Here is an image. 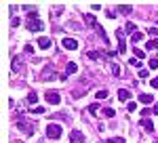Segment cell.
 I'll return each instance as SVG.
<instances>
[{"label": "cell", "instance_id": "cell-26", "mask_svg": "<svg viewBox=\"0 0 158 143\" xmlns=\"http://www.w3.org/2000/svg\"><path fill=\"white\" fill-rule=\"evenodd\" d=\"M32 114H44V107H32Z\"/></svg>", "mask_w": 158, "mask_h": 143}, {"label": "cell", "instance_id": "cell-6", "mask_svg": "<svg viewBox=\"0 0 158 143\" xmlns=\"http://www.w3.org/2000/svg\"><path fill=\"white\" fill-rule=\"evenodd\" d=\"M70 143H85V135L80 131H72L70 133Z\"/></svg>", "mask_w": 158, "mask_h": 143}, {"label": "cell", "instance_id": "cell-1", "mask_svg": "<svg viewBox=\"0 0 158 143\" xmlns=\"http://www.w3.org/2000/svg\"><path fill=\"white\" fill-rule=\"evenodd\" d=\"M17 126H19V131L23 133V135H27V137H32V135L36 133V122H27V118H25V116H19Z\"/></svg>", "mask_w": 158, "mask_h": 143}, {"label": "cell", "instance_id": "cell-11", "mask_svg": "<svg viewBox=\"0 0 158 143\" xmlns=\"http://www.w3.org/2000/svg\"><path fill=\"white\" fill-rule=\"evenodd\" d=\"M137 99H139L143 105H150V103H154V97H152V95H139Z\"/></svg>", "mask_w": 158, "mask_h": 143}, {"label": "cell", "instance_id": "cell-12", "mask_svg": "<svg viewBox=\"0 0 158 143\" xmlns=\"http://www.w3.org/2000/svg\"><path fill=\"white\" fill-rule=\"evenodd\" d=\"M118 99H120V101H129V99H131V93H129L127 88H120V91H118Z\"/></svg>", "mask_w": 158, "mask_h": 143}, {"label": "cell", "instance_id": "cell-38", "mask_svg": "<svg viewBox=\"0 0 158 143\" xmlns=\"http://www.w3.org/2000/svg\"><path fill=\"white\" fill-rule=\"evenodd\" d=\"M154 44H156V48H158V38H156V40H154Z\"/></svg>", "mask_w": 158, "mask_h": 143}, {"label": "cell", "instance_id": "cell-30", "mask_svg": "<svg viewBox=\"0 0 158 143\" xmlns=\"http://www.w3.org/2000/svg\"><path fill=\"white\" fill-rule=\"evenodd\" d=\"M148 34H150V36H154V40H156V34H158V32H156V27H150V30H148Z\"/></svg>", "mask_w": 158, "mask_h": 143}, {"label": "cell", "instance_id": "cell-35", "mask_svg": "<svg viewBox=\"0 0 158 143\" xmlns=\"http://www.w3.org/2000/svg\"><path fill=\"white\" fill-rule=\"evenodd\" d=\"M129 63H131V65H137V67H141V63H139V59H131Z\"/></svg>", "mask_w": 158, "mask_h": 143}, {"label": "cell", "instance_id": "cell-7", "mask_svg": "<svg viewBox=\"0 0 158 143\" xmlns=\"http://www.w3.org/2000/svg\"><path fill=\"white\" fill-rule=\"evenodd\" d=\"M141 126H143L148 133H154V122L150 118H141Z\"/></svg>", "mask_w": 158, "mask_h": 143}, {"label": "cell", "instance_id": "cell-14", "mask_svg": "<svg viewBox=\"0 0 158 143\" xmlns=\"http://www.w3.org/2000/svg\"><path fill=\"white\" fill-rule=\"evenodd\" d=\"M76 72H78V65H76V63H68V65H65V76L76 74Z\"/></svg>", "mask_w": 158, "mask_h": 143}, {"label": "cell", "instance_id": "cell-16", "mask_svg": "<svg viewBox=\"0 0 158 143\" xmlns=\"http://www.w3.org/2000/svg\"><path fill=\"white\" fill-rule=\"evenodd\" d=\"M141 40H143V34H141V32H137V34H133V36H131V42H133V44L141 42Z\"/></svg>", "mask_w": 158, "mask_h": 143}, {"label": "cell", "instance_id": "cell-25", "mask_svg": "<svg viewBox=\"0 0 158 143\" xmlns=\"http://www.w3.org/2000/svg\"><path fill=\"white\" fill-rule=\"evenodd\" d=\"M108 97V91L103 88V91H97V99H106Z\"/></svg>", "mask_w": 158, "mask_h": 143}, {"label": "cell", "instance_id": "cell-27", "mask_svg": "<svg viewBox=\"0 0 158 143\" xmlns=\"http://www.w3.org/2000/svg\"><path fill=\"white\" fill-rule=\"evenodd\" d=\"M19 67H21V63H19V61H17V59H13V72H17V70H19Z\"/></svg>", "mask_w": 158, "mask_h": 143}, {"label": "cell", "instance_id": "cell-32", "mask_svg": "<svg viewBox=\"0 0 158 143\" xmlns=\"http://www.w3.org/2000/svg\"><path fill=\"white\" fill-rule=\"evenodd\" d=\"M150 114H154V109H141V116H150Z\"/></svg>", "mask_w": 158, "mask_h": 143}, {"label": "cell", "instance_id": "cell-17", "mask_svg": "<svg viewBox=\"0 0 158 143\" xmlns=\"http://www.w3.org/2000/svg\"><path fill=\"white\" fill-rule=\"evenodd\" d=\"M118 11H120V13H124V15H129V13H133V6L124 4V6H118Z\"/></svg>", "mask_w": 158, "mask_h": 143}, {"label": "cell", "instance_id": "cell-15", "mask_svg": "<svg viewBox=\"0 0 158 143\" xmlns=\"http://www.w3.org/2000/svg\"><path fill=\"white\" fill-rule=\"evenodd\" d=\"M49 78H55V70L47 67V70L42 72V80H49Z\"/></svg>", "mask_w": 158, "mask_h": 143}, {"label": "cell", "instance_id": "cell-23", "mask_svg": "<svg viewBox=\"0 0 158 143\" xmlns=\"http://www.w3.org/2000/svg\"><path fill=\"white\" fill-rule=\"evenodd\" d=\"M148 65H150L152 70H156V67H158V59H156V57H152V59L148 61Z\"/></svg>", "mask_w": 158, "mask_h": 143}, {"label": "cell", "instance_id": "cell-24", "mask_svg": "<svg viewBox=\"0 0 158 143\" xmlns=\"http://www.w3.org/2000/svg\"><path fill=\"white\" fill-rule=\"evenodd\" d=\"M127 109H129V112H135V109H137V103H135V101H129V103H127Z\"/></svg>", "mask_w": 158, "mask_h": 143}, {"label": "cell", "instance_id": "cell-8", "mask_svg": "<svg viewBox=\"0 0 158 143\" xmlns=\"http://www.w3.org/2000/svg\"><path fill=\"white\" fill-rule=\"evenodd\" d=\"M51 44H53V42H51V38H47V36H40V38H38V47L40 48H49Z\"/></svg>", "mask_w": 158, "mask_h": 143}, {"label": "cell", "instance_id": "cell-20", "mask_svg": "<svg viewBox=\"0 0 158 143\" xmlns=\"http://www.w3.org/2000/svg\"><path fill=\"white\" fill-rule=\"evenodd\" d=\"M86 55L91 59H101V53H97V51H86Z\"/></svg>", "mask_w": 158, "mask_h": 143}, {"label": "cell", "instance_id": "cell-37", "mask_svg": "<svg viewBox=\"0 0 158 143\" xmlns=\"http://www.w3.org/2000/svg\"><path fill=\"white\" fill-rule=\"evenodd\" d=\"M152 109H154V114H158V103H156L154 107H152Z\"/></svg>", "mask_w": 158, "mask_h": 143}, {"label": "cell", "instance_id": "cell-21", "mask_svg": "<svg viewBox=\"0 0 158 143\" xmlns=\"http://www.w3.org/2000/svg\"><path fill=\"white\" fill-rule=\"evenodd\" d=\"M114 114H116V112H114L112 107H106V109H103V116H106V118H114Z\"/></svg>", "mask_w": 158, "mask_h": 143}, {"label": "cell", "instance_id": "cell-36", "mask_svg": "<svg viewBox=\"0 0 158 143\" xmlns=\"http://www.w3.org/2000/svg\"><path fill=\"white\" fill-rule=\"evenodd\" d=\"M139 78H148V70H139Z\"/></svg>", "mask_w": 158, "mask_h": 143}, {"label": "cell", "instance_id": "cell-29", "mask_svg": "<svg viewBox=\"0 0 158 143\" xmlns=\"http://www.w3.org/2000/svg\"><path fill=\"white\" fill-rule=\"evenodd\" d=\"M150 86H152V88H158V78H152V80H150Z\"/></svg>", "mask_w": 158, "mask_h": 143}, {"label": "cell", "instance_id": "cell-9", "mask_svg": "<svg viewBox=\"0 0 158 143\" xmlns=\"http://www.w3.org/2000/svg\"><path fill=\"white\" fill-rule=\"evenodd\" d=\"M85 23L89 25V27H97V19H95V15H85Z\"/></svg>", "mask_w": 158, "mask_h": 143}, {"label": "cell", "instance_id": "cell-33", "mask_svg": "<svg viewBox=\"0 0 158 143\" xmlns=\"http://www.w3.org/2000/svg\"><path fill=\"white\" fill-rule=\"evenodd\" d=\"M154 47H156V44H154V40H150V42H148V44H146V48H148V51H152V48H154Z\"/></svg>", "mask_w": 158, "mask_h": 143}, {"label": "cell", "instance_id": "cell-31", "mask_svg": "<svg viewBox=\"0 0 158 143\" xmlns=\"http://www.w3.org/2000/svg\"><path fill=\"white\" fill-rule=\"evenodd\" d=\"M25 53H30V55H32V53H34V47H32V44H25V48H23Z\"/></svg>", "mask_w": 158, "mask_h": 143}, {"label": "cell", "instance_id": "cell-28", "mask_svg": "<svg viewBox=\"0 0 158 143\" xmlns=\"http://www.w3.org/2000/svg\"><path fill=\"white\" fill-rule=\"evenodd\" d=\"M112 74H114V76H120V67H118V65H112Z\"/></svg>", "mask_w": 158, "mask_h": 143}, {"label": "cell", "instance_id": "cell-4", "mask_svg": "<svg viewBox=\"0 0 158 143\" xmlns=\"http://www.w3.org/2000/svg\"><path fill=\"white\" fill-rule=\"evenodd\" d=\"M44 97H47V101H49L51 105H59V103H61V95L57 93V91H47V95H44Z\"/></svg>", "mask_w": 158, "mask_h": 143}, {"label": "cell", "instance_id": "cell-13", "mask_svg": "<svg viewBox=\"0 0 158 143\" xmlns=\"http://www.w3.org/2000/svg\"><path fill=\"white\" fill-rule=\"evenodd\" d=\"M36 101H38V95L32 91V93L27 95V99H25V103H27V105H36Z\"/></svg>", "mask_w": 158, "mask_h": 143}, {"label": "cell", "instance_id": "cell-34", "mask_svg": "<svg viewBox=\"0 0 158 143\" xmlns=\"http://www.w3.org/2000/svg\"><path fill=\"white\" fill-rule=\"evenodd\" d=\"M11 25H13V27H17V25H19V19H17V17H13V19H11Z\"/></svg>", "mask_w": 158, "mask_h": 143}, {"label": "cell", "instance_id": "cell-18", "mask_svg": "<svg viewBox=\"0 0 158 143\" xmlns=\"http://www.w3.org/2000/svg\"><path fill=\"white\" fill-rule=\"evenodd\" d=\"M133 53H135V59H143V57H146V51H139L137 47H135Z\"/></svg>", "mask_w": 158, "mask_h": 143}, {"label": "cell", "instance_id": "cell-5", "mask_svg": "<svg viewBox=\"0 0 158 143\" xmlns=\"http://www.w3.org/2000/svg\"><path fill=\"white\" fill-rule=\"evenodd\" d=\"M61 44H63V48H68V51H76V48H78V42H76L74 38H63Z\"/></svg>", "mask_w": 158, "mask_h": 143}, {"label": "cell", "instance_id": "cell-22", "mask_svg": "<svg viewBox=\"0 0 158 143\" xmlns=\"http://www.w3.org/2000/svg\"><path fill=\"white\" fill-rule=\"evenodd\" d=\"M108 143H127V141H124L122 137H110V139H108Z\"/></svg>", "mask_w": 158, "mask_h": 143}, {"label": "cell", "instance_id": "cell-19", "mask_svg": "<svg viewBox=\"0 0 158 143\" xmlns=\"http://www.w3.org/2000/svg\"><path fill=\"white\" fill-rule=\"evenodd\" d=\"M99 107H101V105H99V103H91V105H89V112H91V114L95 116V114H97V112H99Z\"/></svg>", "mask_w": 158, "mask_h": 143}, {"label": "cell", "instance_id": "cell-2", "mask_svg": "<svg viewBox=\"0 0 158 143\" xmlns=\"http://www.w3.org/2000/svg\"><path fill=\"white\" fill-rule=\"evenodd\" d=\"M47 137L53 139V141H57V139L61 137V126H59V124H55V122H51L49 126H47Z\"/></svg>", "mask_w": 158, "mask_h": 143}, {"label": "cell", "instance_id": "cell-10", "mask_svg": "<svg viewBox=\"0 0 158 143\" xmlns=\"http://www.w3.org/2000/svg\"><path fill=\"white\" fill-rule=\"evenodd\" d=\"M124 32H129V34L133 36V34H137V32H139V30H137V25H135L133 21H129V23L124 25Z\"/></svg>", "mask_w": 158, "mask_h": 143}, {"label": "cell", "instance_id": "cell-3", "mask_svg": "<svg viewBox=\"0 0 158 143\" xmlns=\"http://www.w3.org/2000/svg\"><path fill=\"white\" fill-rule=\"evenodd\" d=\"M25 25H27V30H30V32H40V30H42V21L38 19L36 15H30Z\"/></svg>", "mask_w": 158, "mask_h": 143}]
</instances>
